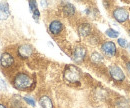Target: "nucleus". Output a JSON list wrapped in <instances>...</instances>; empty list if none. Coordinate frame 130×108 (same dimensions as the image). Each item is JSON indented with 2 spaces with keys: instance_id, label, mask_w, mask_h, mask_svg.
<instances>
[{
  "instance_id": "nucleus-2",
  "label": "nucleus",
  "mask_w": 130,
  "mask_h": 108,
  "mask_svg": "<svg viewBox=\"0 0 130 108\" xmlns=\"http://www.w3.org/2000/svg\"><path fill=\"white\" fill-rule=\"evenodd\" d=\"M64 79L70 83L78 82L80 79V71L77 67L73 65H69L64 70Z\"/></svg>"
},
{
  "instance_id": "nucleus-22",
  "label": "nucleus",
  "mask_w": 130,
  "mask_h": 108,
  "mask_svg": "<svg viewBox=\"0 0 130 108\" xmlns=\"http://www.w3.org/2000/svg\"><path fill=\"white\" fill-rule=\"evenodd\" d=\"M0 108H7V106L5 104H3V103H0Z\"/></svg>"
},
{
  "instance_id": "nucleus-14",
  "label": "nucleus",
  "mask_w": 130,
  "mask_h": 108,
  "mask_svg": "<svg viewBox=\"0 0 130 108\" xmlns=\"http://www.w3.org/2000/svg\"><path fill=\"white\" fill-rule=\"evenodd\" d=\"M90 61L92 62L93 64L99 65L103 61V56L100 53H98V52H93L91 54V56H90Z\"/></svg>"
},
{
  "instance_id": "nucleus-16",
  "label": "nucleus",
  "mask_w": 130,
  "mask_h": 108,
  "mask_svg": "<svg viewBox=\"0 0 130 108\" xmlns=\"http://www.w3.org/2000/svg\"><path fill=\"white\" fill-rule=\"evenodd\" d=\"M105 33H106V35L109 36L110 38H117V37L119 36V32L116 30H114V29H112V28L107 29Z\"/></svg>"
},
{
  "instance_id": "nucleus-13",
  "label": "nucleus",
  "mask_w": 130,
  "mask_h": 108,
  "mask_svg": "<svg viewBox=\"0 0 130 108\" xmlns=\"http://www.w3.org/2000/svg\"><path fill=\"white\" fill-rule=\"evenodd\" d=\"M62 10L66 16H73L75 14V7L71 3H66L63 6Z\"/></svg>"
},
{
  "instance_id": "nucleus-8",
  "label": "nucleus",
  "mask_w": 130,
  "mask_h": 108,
  "mask_svg": "<svg viewBox=\"0 0 130 108\" xmlns=\"http://www.w3.org/2000/svg\"><path fill=\"white\" fill-rule=\"evenodd\" d=\"M17 51H18V55L21 58H28L32 55L33 47L29 44H22L18 47Z\"/></svg>"
},
{
  "instance_id": "nucleus-7",
  "label": "nucleus",
  "mask_w": 130,
  "mask_h": 108,
  "mask_svg": "<svg viewBox=\"0 0 130 108\" xmlns=\"http://www.w3.org/2000/svg\"><path fill=\"white\" fill-rule=\"evenodd\" d=\"M13 64H14V58L10 53L4 52L1 55V57H0V65H1L2 68H10Z\"/></svg>"
},
{
  "instance_id": "nucleus-21",
  "label": "nucleus",
  "mask_w": 130,
  "mask_h": 108,
  "mask_svg": "<svg viewBox=\"0 0 130 108\" xmlns=\"http://www.w3.org/2000/svg\"><path fill=\"white\" fill-rule=\"evenodd\" d=\"M126 70H127V72L130 74V61H128L126 63Z\"/></svg>"
},
{
  "instance_id": "nucleus-4",
  "label": "nucleus",
  "mask_w": 130,
  "mask_h": 108,
  "mask_svg": "<svg viewBox=\"0 0 130 108\" xmlns=\"http://www.w3.org/2000/svg\"><path fill=\"white\" fill-rule=\"evenodd\" d=\"M109 74L111 78L117 82H122L125 79V74L123 73L122 69L117 65H111L109 67Z\"/></svg>"
},
{
  "instance_id": "nucleus-5",
  "label": "nucleus",
  "mask_w": 130,
  "mask_h": 108,
  "mask_svg": "<svg viewBox=\"0 0 130 108\" xmlns=\"http://www.w3.org/2000/svg\"><path fill=\"white\" fill-rule=\"evenodd\" d=\"M113 17L115 20H117L120 23H123L129 19V13L125 8L117 7L113 10Z\"/></svg>"
},
{
  "instance_id": "nucleus-20",
  "label": "nucleus",
  "mask_w": 130,
  "mask_h": 108,
  "mask_svg": "<svg viewBox=\"0 0 130 108\" xmlns=\"http://www.w3.org/2000/svg\"><path fill=\"white\" fill-rule=\"evenodd\" d=\"M39 16H40V12H39V10H38V9H37V10H35V11L33 12V18H34L36 21H38Z\"/></svg>"
},
{
  "instance_id": "nucleus-10",
  "label": "nucleus",
  "mask_w": 130,
  "mask_h": 108,
  "mask_svg": "<svg viewBox=\"0 0 130 108\" xmlns=\"http://www.w3.org/2000/svg\"><path fill=\"white\" fill-rule=\"evenodd\" d=\"M78 32L81 37H87L92 34V26L89 23H82L78 27Z\"/></svg>"
},
{
  "instance_id": "nucleus-17",
  "label": "nucleus",
  "mask_w": 130,
  "mask_h": 108,
  "mask_svg": "<svg viewBox=\"0 0 130 108\" xmlns=\"http://www.w3.org/2000/svg\"><path fill=\"white\" fill-rule=\"evenodd\" d=\"M117 42H118V44L122 47V48H126V47L128 46V42H127V40L124 39V38H118Z\"/></svg>"
},
{
  "instance_id": "nucleus-9",
  "label": "nucleus",
  "mask_w": 130,
  "mask_h": 108,
  "mask_svg": "<svg viewBox=\"0 0 130 108\" xmlns=\"http://www.w3.org/2000/svg\"><path fill=\"white\" fill-rule=\"evenodd\" d=\"M49 31L53 35H59L63 30V24L59 20H53L49 24Z\"/></svg>"
},
{
  "instance_id": "nucleus-18",
  "label": "nucleus",
  "mask_w": 130,
  "mask_h": 108,
  "mask_svg": "<svg viewBox=\"0 0 130 108\" xmlns=\"http://www.w3.org/2000/svg\"><path fill=\"white\" fill-rule=\"evenodd\" d=\"M24 100L27 102V104H29V105H31V106H35V99L33 98V97H30V96H25L24 97Z\"/></svg>"
},
{
  "instance_id": "nucleus-19",
  "label": "nucleus",
  "mask_w": 130,
  "mask_h": 108,
  "mask_svg": "<svg viewBox=\"0 0 130 108\" xmlns=\"http://www.w3.org/2000/svg\"><path fill=\"white\" fill-rule=\"evenodd\" d=\"M29 8H30V10H31V12H34L35 10H37L38 8H37V3L35 2V1H29Z\"/></svg>"
},
{
  "instance_id": "nucleus-3",
  "label": "nucleus",
  "mask_w": 130,
  "mask_h": 108,
  "mask_svg": "<svg viewBox=\"0 0 130 108\" xmlns=\"http://www.w3.org/2000/svg\"><path fill=\"white\" fill-rule=\"evenodd\" d=\"M101 51L108 57H114L117 54V48L112 41H104L101 44Z\"/></svg>"
},
{
  "instance_id": "nucleus-11",
  "label": "nucleus",
  "mask_w": 130,
  "mask_h": 108,
  "mask_svg": "<svg viewBox=\"0 0 130 108\" xmlns=\"http://www.w3.org/2000/svg\"><path fill=\"white\" fill-rule=\"evenodd\" d=\"M10 15L9 5L7 2L0 1V20H5Z\"/></svg>"
},
{
  "instance_id": "nucleus-1",
  "label": "nucleus",
  "mask_w": 130,
  "mask_h": 108,
  "mask_svg": "<svg viewBox=\"0 0 130 108\" xmlns=\"http://www.w3.org/2000/svg\"><path fill=\"white\" fill-rule=\"evenodd\" d=\"M34 85L33 79L28 74L20 72L17 73L13 78V86L18 90H27L32 88Z\"/></svg>"
},
{
  "instance_id": "nucleus-15",
  "label": "nucleus",
  "mask_w": 130,
  "mask_h": 108,
  "mask_svg": "<svg viewBox=\"0 0 130 108\" xmlns=\"http://www.w3.org/2000/svg\"><path fill=\"white\" fill-rule=\"evenodd\" d=\"M115 108H130V102L128 99L125 98H120L116 101Z\"/></svg>"
},
{
  "instance_id": "nucleus-6",
  "label": "nucleus",
  "mask_w": 130,
  "mask_h": 108,
  "mask_svg": "<svg viewBox=\"0 0 130 108\" xmlns=\"http://www.w3.org/2000/svg\"><path fill=\"white\" fill-rule=\"evenodd\" d=\"M85 57H86V49L84 47L78 46L73 50V53H72L73 61H75L76 63H80L85 59Z\"/></svg>"
},
{
  "instance_id": "nucleus-24",
  "label": "nucleus",
  "mask_w": 130,
  "mask_h": 108,
  "mask_svg": "<svg viewBox=\"0 0 130 108\" xmlns=\"http://www.w3.org/2000/svg\"><path fill=\"white\" fill-rule=\"evenodd\" d=\"M129 35H130V30H129Z\"/></svg>"
},
{
  "instance_id": "nucleus-12",
  "label": "nucleus",
  "mask_w": 130,
  "mask_h": 108,
  "mask_svg": "<svg viewBox=\"0 0 130 108\" xmlns=\"http://www.w3.org/2000/svg\"><path fill=\"white\" fill-rule=\"evenodd\" d=\"M39 104L42 108H53V103L48 96L43 95L39 98Z\"/></svg>"
},
{
  "instance_id": "nucleus-23",
  "label": "nucleus",
  "mask_w": 130,
  "mask_h": 108,
  "mask_svg": "<svg viewBox=\"0 0 130 108\" xmlns=\"http://www.w3.org/2000/svg\"><path fill=\"white\" fill-rule=\"evenodd\" d=\"M129 51H130V44H129Z\"/></svg>"
},
{
  "instance_id": "nucleus-25",
  "label": "nucleus",
  "mask_w": 130,
  "mask_h": 108,
  "mask_svg": "<svg viewBox=\"0 0 130 108\" xmlns=\"http://www.w3.org/2000/svg\"><path fill=\"white\" fill-rule=\"evenodd\" d=\"M23 108H24V107H23Z\"/></svg>"
}]
</instances>
